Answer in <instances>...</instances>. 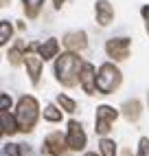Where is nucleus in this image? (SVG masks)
I'll list each match as a JSON object with an SVG mask.
<instances>
[{
	"label": "nucleus",
	"mask_w": 149,
	"mask_h": 156,
	"mask_svg": "<svg viewBox=\"0 0 149 156\" xmlns=\"http://www.w3.org/2000/svg\"><path fill=\"white\" fill-rule=\"evenodd\" d=\"M55 75L64 86H74L79 77V57L74 53H64L55 64Z\"/></svg>",
	"instance_id": "nucleus-1"
},
{
	"label": "nucleus",
	"mask_w": 149,
	"mask_h": 156,
	"mask_svg": "<svg viewBox=\"0 0 149 156\" xmlns=\"http://www.w3.org/2000/svg\"><path fill=\"white\" fill-rule=\"evenodd\" d=\"M37 101L33 97H22L18 101V112H16V119L20 123V130L22 132H31L35 126V121H37Z\"/></svg>",
	"instance_id": "nucleus-2"
},
{
	"label": "nucleus",
	"mask_w": 149,
	"mask_h": 156,
	"mask_svg": "<svg viewBox=\"0 0 149 156\" xmlns=\"http://www.w3.org/2000/svg\"><path fill=\"white\" fill-rule=\"evenodd\" d=\"M121 84V70L116 68L114 64H103L99 68V75H97V88L101 95H110L119 88Z\"/></svg>",
	"instance_id": "nucleus-3"
},
{
	"label": "nucleus",
	"mask_w": 149,
	"mask_h": 156,
	"mask_svg": "<svg viewBox=\"0 0 149 156\" xmlns=\"http://www.w3.org/2000/svg\"><path fill=\"white\" fill-rule=\"evenodd\" d=\"M116 117H119V112H116L114 108L110 106H99L97 108V119H94V130H97V134H101V136H105L110 130H112V123L116 121Z\"/></svg>",
	"instance_id": "nucleus-4"
},
{
	"label": "nucleus",
	"mask_w": 149,
	"mask_h": 156,
	"mask_svg": "<svg viewBox=\"0 0 149 156\" xmlns=\"http://www.w3.org/2000/svg\"><path fill=\"white\" fill-rule=\"evenodd\" d=\"M44 147L53 156H66L70 145H68V139H64L59 132H53V134H48V136L44 139Z\"/></svg>",
	"instance_id": "nucleus-5"
},
{
	"label": "nucleus",
	"mask_w": 149,
	"mask_h": 156,
	"mask_svg": "<svg viewBox=\"0 0 149 156\" xmlns=\"http://www.w3.org/2000/svg\"><path fill=\"white\" fill-rule=\"evenodd\" d=\"M105 51H108V55L114 57V59H127V55H130V40L112 37V40H108V44H105Z\"/></svg>",
	"instance_id": "nucleus-6"
},
{
	"label": "nucleus",
	"mask_w": 149,
	"mask_h": 156,
	"mask_svg": "<svg viewBox=\"0 0 149 156\" xmlns=\"http://www.w3.org/2000/svg\"><path fill=\"white\" fill-rule=\"evenodd\" d=\"M68 145H70V150L74 152H79L86 147V132H83V128L79 126L77 121H70L68 123Z\"/></svg>",
	"instance_id": "nucleus-7"
},
{
	"label": "nucleus",
	"mask_w": 149,
	"mask_h": 156,
	"mask_svg": "<svg viewBox=\"0 0 149 156\" xmlns=\"http://www.w3.org/2000/svg\"><path fill=\"white\" fill-rule=\"evenodd\" d=\"M24 62H26V70H29L31 81L37 84V81H40V75H42V62H44V57H42V55H35V53H33V46H31V51L24 55Z\"/></svg>",
	"instance_id": "nucleus-8"
},
{
	"label": "nucleus",
	"mask_w": 149,
	"mask_h": 156,
	"mask_svg": "<svg viewBox=\"0 0 149 156\" xmlns=\"http://www.w3.org/2000/svg\"><path fill=\"white\" fill-rule=\"evenodd\" d=\"M79 79H81V86L83 90L88 92V95H92L97 88V75H94V66L92 64H83L81 66V73H79Z\"/></svg>",
	"instance_id": "nucleus-9"
},
{
	"label": "nucleus",
	"mask_w": 149,
	"mask_h": 156,
	"mask_svg": "<svg viewBox=\"0 0 149 156\" xmlns=\"http://www.w3.org/2000/svg\"><path fill=\"white\" fill-rule=\"evenodd\" d=\"M64 44H66L68 51H83L86 44H88V40H86V33H83V31H72V33H66Z\"/></svg>",
	"instance_id": "nucleus-10"
},
{
	"label": "nucleus",
	"mask_w": 149,
	"mask_h": 156,
	"mask_svg": "<svg viewBox=\"0 0 149 156\" xmlns=\"http://www.w3.org/2000/svg\"><path fill=\"white\" fill-rule=\"evenodd\" d=\"M112 18H114L112 5L108 2V0H99V2H97V22L103 24V27H108L112 22Z\"/></svg>",
	"instance_id": "nucleus-11"
},
{
	"label": "nucleus",
	"mask_w": 149,
	"mask_h": 156,
	"mask_svg": "<svg viewBox=\"0 0 149 156\" xmlns=\"http://www.w3.org/2000/svg\"><path fill=\"white\" fill-rule=\"evenodd\" d=\"M123 114H125L130 121H138V119H140V103H138L136 99L125 101V103H123Z\"/></svg>",
	"instance_id": "nucleus-12"
},
{
	"label": "nucleus",
	"mask_w": 149,
	"mask_h": 156,
	"mask_svg": "<svg viewBox=\"0 0 149 156\" xmlns=\"http://www.w3.org/2000/svg\"><path fill=\"white\" fill-rule=\"evenodd\" d=\"M57 51H59L57 40H53V37H50V40H46V42L40 46V55L44 57V59H53V57L57 55Z\"/></svg>",
	"instance_id": "nucleus-13"
},
{
	"label": "nucleus",
	"mask_w": 149,
	"mask_h": 156,
	"mask_svg": "<svg viewBox=\"0 0 149 156\" xmlns=\"http://www.w3.org/2000/svg\"><path fill=\"white\" fill-rule=\"evenodd\" d=\"M0 121H2V134H13L18 130L16 119L9 114V110H0Z\"/></svg>",
	"instance_id": "nucleus-14"
},
{
	"label": "nucleus",
	"mask_w": 149,
	"mask_h": 156,
	"mask_svg": "<svg viewBox=\"0 0 149 156\" xmlns=\"http://www.w3.org/2000/svg\"><path fill=\"white\" fill-rule=\"evenodd\" d=\"M22 57H24V55H22V42H18L11 51H9V62H11L13 66H18L20 62H22Z\"/></svg>",
	"instance_id": "nucleus-15"
},
{
	"label": "nucleus",
	"mask_w": 149,
	"mask_h": 156,
	"mask_svg": "<svg viewBox=\"0 0 149 156\" xmlns=\"http://www.w3.org/2000/svg\"><path fill=\"white\" fill-rule=\"evenodd\" d=\"M44 0H24V9H26V16L29 18H35L37 16V9L42 7Z\"/></svg>",
	"instance_id": "nucleus-16"
},
{
	"label": "nucleus",
	"mask_w": 149,
	"mask_h": 156,
	"mask_svg": "<svg viewBox=\"0 0 149 156\" xmlns=\"http://www.w3.org/2000/svg\"><path fill=\"white\" fill-rule=\"evenodd\" d=\"M57 103H59L66 112H74V110H77V103H74L70 97H66V95H59V97H57Z\"/></svg>",
	"instance_id": "nucleus-17"
},
{
	"label": "nucleus",
	"mask_w": 149,
	"mask_h": 156,
	"mask_svg": "<svg viewBox=\"0 0 149 156\" xmlns=\"http://www.w3.org/2000/svg\"><path fill=\"white\" fill-rule=\"evenodd\" d=\"M9 37H11V24L7 22V20H2V24H0V44H7Z\"/></svg>",
	"instance_id": "nucleus-18"
},
{
	"label": "nucleus",
	"mask_w": 149,
	"mask_h": 156,
	"mask_svg": "<svg viewBox=\"0 0 149 156\" xmlns=\"http://www.w3.org/2000/svg\"><path fill=\"white\" fill-rule=\"evenodd\" d=\"M101 154H103V156H116L114 141H110V139H103V141H101Z\"/></svg>",
	"instance_id": "nucleus-19"
},
{
	"label": "nucleus",
	"mask_w": 149,
	"mask_h": 156,
	"mask_svg": "<svg viewBox=\"0 0 149 156\" xmlns=\"http://www.w3.org/2000/svg\"><path fill=\"white\" fill-rule=\"evenodd\" d=\"M44 119H46V121H61V112H59L55 106H46V110H44Z\"/></svg>",
	"instance_id": "nucleus-20"
},
{
	"label": "nucleus",
	"mask_w": 149,
	"mask_h": 156,
	"mask_svg": "<svg viewBox=\"0 0 149 156\" xmlns=\"http://www.w3.org/2000/svg\"><path fill=\"white\" fill-rule=\"evenodd\" d=\"M138 156H149V139H140V145H138Z\"/></svg>",
	"instance_id": "nucleus-21"
},
{
	"label": "nucleus",
	"mask_w": 149,
	"mask_h": 156,
	"mask_svg": "<svg viewBox=\"0 0 149 156\" xmlns=\"http://www.w3.org/2000/svg\"><path fill=\"white\" fill-rule=\"evenodd\" d=\"M5 152H7L9 156H20V152H22V150H20V145H7Z\"/></svg>",
	"instance_id": "nucleus-22"
},
{
	"label": "nucleus",
	"mask_w": 149,
	"mask_h": 156,
	"mask_svg": "<svg viewBox=\"0 0 149 156\" xmlns=\"http://www.w3.org/2000/svg\"><path fill=\"white\" fill-rule=\"evenodd\" d=\"M0 103H2V110H9V108H11V97H9L7 92H2V97H0Z\"/></svg>",
	"instance_id": "nucleus-23"
},
{
	"label": "nucleus",
	"mask_w": 149,
	"mask_h": 156,
	"mask_svg": "<svg viewBox=\"0 0 149 156\" xmlns=\"http://www.w3.org/2000/svg\"><path fill=\"white\" fill-rule=\"evenodd\" d=\"M143 18L147 20V33H149V7H143Z\"/></svg>",
	"instance_id": "nucleus-24"
},
{
	"label": "nucleus",
	"mask_w": 149,
	"mask_h": 156,
	"mask_svg": "<svg viewBox=\"0 0 149 156\" xmlns=\"http://www.w3.org/2000/svg\"><path fill=\"white\" fill-rule=\"evenodd\" d=\"M53 2H55V7H61L64 2H66V0H53Z\"/></svg>",
	"instance_id": "nucleus-25"
},
{
	"label": "nucleus",
	"mask_w": 149,
	"mask_h": 156,
	"mask_svg": "<svg viewBox=\"0 0 149 156\" xmlns=\"http://www.w3.org/2000/svg\"><path fill=\"white\" fill-rule=\"evenodd\" d=\"M123 156H132V154H130V150H125V152H123Z\"/></svg>",
	"instance_id": "nucleus-26"
},
{
	"label": "nucleus",
	"mask_w": 149,
	"mask_h": 156,
	"mask_svg": "<svg viewBox=\"0 0 149 156\" xmlns=\"http://www.w3.org/2000/svg\"><path fill=\"white\" fill-rule=\"evenodd\" d=\"M86 156H97V154H86Z\"/></svg>",
	"instance_id": "nucleus-27"
}]
</instances>
